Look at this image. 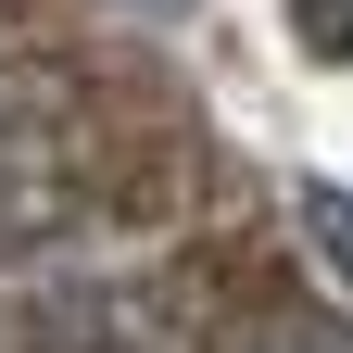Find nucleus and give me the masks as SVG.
I'll return each instance as SVG.
<instances>
[{
  "label": "nucleus",
  "instance_id": "obj_4",
  "mask_svg": "<svg viewBox=\"0 0 353 353\" xmlns=\"http://www.w3.org/2000/svg\"><path fill=\"white\" fill-rule=\"evenodd\" d=\"M202 353H353L341 328H240V341H202Z\"/></svg>",
  "mask_w": 353,
  "mask_h": 353
},
{
  "label": "nucleus",
  "instance_id": "obj_5",
  "mask_svg": "<svg viewBox=\"0 0 353 353\" xmlns=\"http://www.w3.org/2000/svg\"><path fill=\"white\" fill-rule=\"evenodd\" d=\"M63 101V76H38V63H0V126H13V114H51Z\"/></svg>",
  "mask_w": 353,
  "mask_h": 353
},
{
  "label": "nucleus",
  "instance_id": "obj_1",
  "mask_svg": "<svg viewBox=\"0 0 353 353\" xmlns=\"http://www.w3.org/2000/svg\"><path fill=\"white\" fill-rule=\"evenodd\" d=\"M214 278L152 240H51L0 265V353H202Z\"/></svg>",
  "mask_w": 353,
  "mask_h": 353
},
{
  "label": "nucleus",
  "instance_id": "obj_2",
  "mask_svg": "<svg viewBox=\"0 0 353 353\" xmlns=\"http://www.w3.org/2000/svg\"><path fill=\"white\" fill-rule=\"evenodd\" d=\"M88 202H101V139L76 126V101L0 126V265H26V252L76 240V214H88Z\"/></svg>",
  "mask_w": 353,
  "mask_h": 353
},
{
  "label": "nucleus",
  "instance_id": "obj_6",
  "mask_svg": "<svg viewBox=\"0 0 353 353\" xmlns=\"http://www.w3.org/2000/svg\"><path fill=\"white\" fill-rule=\"evenodd\" d=\"M290 13H303V38H316L328 63H353V0H290Z\"/></svg>",
  "mask_w": 353,
  "mask_h": 353
},
{
  "label": "nucleus",
  "instance_id": "obj_3",
  "mask_svg": "<svg viewBox=\"0 0 353 353\" xmlns=\"http://www.w3.org/2000/svg\"><path fill=\"white\" fill-rule=\"evenodd\" d=\"M290 214H303V240H316V265L353 290V190H341V176H303V190H290Z\"/></svg>",
  "mask_w": 353,
  "mask_h": 353
}]
</instances>
